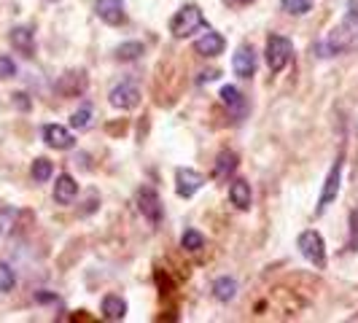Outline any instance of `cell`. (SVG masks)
Listing matches in <instances>:
<instances>
[{"instance_id":"obj_14","label":"cell","mask_w":358,"mask_h":323,"mask_svg":"<svg viewBox=\"0 0 358 323\" xmlns=\"http://www.w3.org/2000/svg\"><path fill=\"white\" fill-rule=\"evenodd\" d=\"M103 315H106L108 321H122L127 315V302L122 296H116V294H108L106 299H103Z\"/></svg>"},{"instance_id":"obj_11","label":"cell","mask_w":358,"mask_h":323,"mask_svg":"<svg viewBox=\"0 0 358 323\" xmlns=\"http://www.w3.org/2000/svg\"><path fill=\"white\" fill-rule=\"evenodd\" d=\"M232 68L240 78H251L253 73H256V54H253L251 46H240L237 49L232 59Z\"/></svg>"},{"instance_id":"obj_19","label":"cell","mask_w":358,"mask_h":323,"mask_svg":"<svg viewBox=\"0 0 358 323\" xmlns=\"http://www.w3.org/2000/svg\"><path fill=\"white\" fill-rule=\"evenodd\" d=\"M180 245H183L186 251H199V248L205 245V237H202L197 229H186L183 237H180Z\"/></svg>"},{"instance_id":"obj_23","label":"cell","mask_w":358,"mask_h":323,"mask_svg":"<svg viewBox=\"0 0 358 323\" xmlns=\"http://www.w3.org/2000/svg\"><path fill=\"white\" fill-rule=\"evenodd\" d=\"M71 124L76 127V129H87V127L92 124V108L90 106H81L76 113H73Z\"/></svg>"},{"instance_id":"obj_8","label":"cell","mask_w":358,"mask_h":323,"mask_svg":"<svg viewBox=\"0 0 358 323\" xmlns=\"http://www.w3.org/2000/svg\"><path fill=\"white\" fill-rule=\"evenodd\" d=\"M43 141L52 145V148H57V151H68V148H73V143H76L73 135L62 124L43 127Z\"/></svg>"},{"instance_id":"obj_9","label":"cell","mask_w":358,"mask_h":323,"mask_svg":"<svg viewBox=\"0 0 358 323\" xmlns=\"http://www.w3.org/2000/svg\"><path fill=\"white\" fill-rule=\"evenodd\" d=\"M224 46H227V41L215 30H208L205 36L194 41V52L202 54V57H218V54L224 52Z\"/></svg>"},{"instance_id":"obj_21","label":"cell","mask_w":358,"mask_h":323,"mask_svg":"<svg viewBox=\"0 0 358 323\" xmlns=\"http://www.w3.org/2000/svg\"><path fill=\"white\" fill-rule=\"evenodd\" d=\"M33 178L38 180V183H46V180L52 178V162L49 159H36L33 162Z\"/></svg>"},{"instance_id":"obj_10","label":"cell","mask_w":358,"mask_h":323,"mask_svg":"<svg viewBox=\"0 0 358 323\" xmlns=\"http://www.w3.org/2000/svg\"><path fill=\"white\" fill-rule=\"evenodd\" d=\"M138 202H141V213L151 221V224H159L162 218V202L157 197V192L154 189H141V194H138Z\"/></svg>"},{"instance_id":"obj_17","label":"cell","mask_w":358,"mask_h":323,"mask_svg":"<svg viewBox=\"0 0 358 323\" xmlns=\"http://www.w3.org/2000/svg\"><path fill=\"white\" fill-rule=\"evenodd\" d=\"M237 294V280L234 278H218L213 283V296L218 302H229Z\"/></svg>"},{"instance_id":"obj_7","label":"cell","mask_w":358,"mask_h":323,"mask_svg":"<svg viewBox=\"0 0 358 323\" xmlns=\"http://www.w3.org/2000/svg\"><path fill=\"white\" fill-rule=\"evenodd\" d=\"M94 11L106 24L124 22V0H94Z\"/></svg>"},{"instance_id":"obj_1","label":"cell","mask_w":358,"mask_h":323,"mask_svg":"<svg viewBox=\"0 0 358 323\" xmlns=\"http://www.w3.org/2000/svg\"><path fill=\"white\" fill-rule=\"evenodd\" d=\"M202 27H208V22L202 17L199 6H183L178 14L170 19V33L176 38H189Z\"/></svg>"},{"instance_id":"obj_27","label":"cell","mask_w":358,"mask_h":323,"mask_svg":"<svg viewBox=\"0 0 358 323\" xmlns=\"http://www.w3.org/2000/svg\"><path fill=\"white\" fill-rule=\"evenodd\" d=\"M348 248L358 251V210L350 213V240H348Z\"/></svg>"},{"instance_id":"obj_15","label":"cell","mask_w":358,"mask_h":323,"mask_svg":"<svg viewBox=\"0 0 358 323\" xmlns=\"http://www.w3.org/2000/svg\"><path fill=\"white\" fill-rule=\"evenodd\" d=\"M229 199L240 210H248L251 208V186L245 180H234L232 186H229Z\"/></svg>"},{"instance_id":"obj_13","label":"cell","mask_w":358,"mask_h":323,"mask_svg":"<svg viewBox=\"0 0 358 323\" xmlns=\"http://www.w3.org/2000/svg\"><path fill=\"white\" fill-rule=\"evenodd\" d=\"M221 103L229 108V110H232L237 119H240V116L245 113V108H248L245 97H243V92L237 89V87H229V84H227V87L221 89Z\"/></svg>"},{"instance_id":"obj_2","label":"cell","mask_w":358,"mask_h":323,"mask_svg":"<svg viewBox=\"0 0 358 323\" xmlns=\"http://www.w3.org/2000/svg\"><path fill=\"white\" fill-rule=\"evenodd\" d=\"M294 57V43L283 36L267 38V65L272 73H280Z\"/></svg>"},{"instance_id":"obj_22","label":"cell","mask_w":358,"mask_h":323,"mask_svg":"<svg viewBox=\"0 0 358 323\" xmlns=\"http://www.w3.org/2000/svg\"><path fill=\"white\" fill-rule=\"evenodd\" d=\"M141 54H143V43H138V41L122 43V46L116 49V57H119V59H138Z\"/></svg>"},{"instance_id":"obj_4","label":"cell","mask_w":358,"mask_h":323,"mask_svg":"<svg viewBox=\"0 0 358 323\" xmlns=\"http://www.w3.org/2000/svg\"><path fill=\"white\" fill-rule=\"evenodd\" d=\"M340 183H342V157H337V162L331 164V170H329V175H326V183H323L321 199H318V208H315V213L318 215L326 213V208L337 199V194H340Z\"/></svg>"},{"instance_id":"obj_18","label":"cell","mask_w":358,"mask_h":323,"mask_svg":"<svg viewBox=\"0 0 358 323\" xmlns=\"http://www.w3.org/2000/svg\"><path fill=\"white\" fill-rule=\"evenodd\" d=\"M11 43H14L22 54H27V57L33 54V33H30L27 27H14V30H11Z\"/></svg>"},{"instance_id":"obj_6","label":"cell","mask_w":358,"mask_h":323,"mask_svg":"<svg viewBox=\"0 0 358 323\" xmlns=\"http://www.w3.org/2000/svg\"><path fill=\"white\" fill-rule=\"evenodd\" d=\"M108 100H110V106L113 108L129 110V108H135L138 103H141V89H138L132 81H122L119 87H113V89H110Z\"/></svg>"},{"instance_id":"obj_12","label":"cell","mask_w":358,"mask_h":323,"mask_svg":"<svg viewBox=\"0 0 358 323\" xmlns=\"http://www.w3.org/2000/svg\"><path fill=\"white\" fill-rule=\"evenodd\" d=\"M76 194H78V183H76L68 173H62V175L57 178V183H54V199H57L59 205H71L73 199H76Z\"/></svg>"},{"instance_id":"obj_24","label":"cell","mask_w":358,"mask_h":323,"mask_svg":"<svg viewBox=\"0 0 358 323\" xmlns=\"http://www.w3.org/2000/svg\"><path fill=\"white\" fill-rule=\"evenodd\" d=\"M17 283V275H14V269L8 267L6 261H0V291L6 294V291H11Z\"/></svg>"},{"instance_id":"obj_16","label":"cell","mask_w":358,"mask_h":323,"mask_svg":"<svg viewBox=\"0 0 358 323\" xmlns=\"http://www.w3.org/2000/svg\"><path fill=\"white\" fill-rule=\"evenodd\" d=\"M234 170H237V154H234V151H221L218 159H215L213 175L218 180H224V178H229Z\"/></svg>"},{"instance_id":"obj_5","label":"cell","mask_w":358,"mask_h":323,"mask_svg":"<svg viewBox=\"0 0 358 323\" xmlns=\"http://www.w3.org/2000/svg\"><path fill=\"white\" fill-rule=\"evenodd\" d=\"M202 183H205L202 173L192 170V167H178V173H176V192H178L180 197H194L202 189Z\"/></svg>"},{"instance_id":"obj_20","label":"cell","mask_w":358,"mask_h":323,"mask_svg":"<svg viewBox=\"0 0 358 323\" xmlns=\"http://www.w3.org/2000/svg\"><path fill=\"white\" fill-rule=\"evenodd\" d=\"M280 6H283V11H286V14H296V17H302V14H307V11L313 8V0H280Z\"/></svg>"},{"instance_id":"obj_25","label":"cell","mask_w":358,"mask_h":323,"mask_svg":"<svg viewBox=\"0 0 358 323\" xmlns=\"http://www.w3.org/2000/svg\"><path fill=\"white\" fill-rule=\"evenodd\" d=\"M14 218H17L14 208H0V234H6L14 227Z\"/></svg>"},{"instance_id":"obj_3","label":"cell","mask_w":358,"mask_h":323,"mask_svg":"<svg viewBox=\"0 0 358 323\" xmlns=\"http://www.w3.org/2000/svg\"><path fill=\"white\" fill-rule=\"evenodd\" d=\"M296 245H299V251L310 264H315L318 269L326 267V245H323V237L315 229H307V232L299 234Z\"/></svg>"},{"instance_id":"obj_26","label":"cell","mask_w":358,"mask_h":323,"mask_svg":"<svg viewBox=\"0 0 358 323\" xmlns=\"http://www.w3.org/2000/svg\"><path fill=\"white\" fill-rule=\"evenodd\" d=\"M11 76H17V65H14V59H11V57H6V54H0V78H11Z\"/></svg>"}]
</instances>
